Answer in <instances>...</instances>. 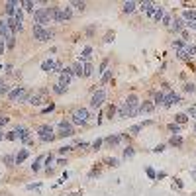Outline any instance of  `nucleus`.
<instances>
[{
    "label": "nucleus",
    "instance_id": "2eb2a0df",
    "mask_svg": "<svg viewBox=\"0 0 196 196\" xmlns=\"http://www.w3.org/2000/svg\"><path fill=\"white\" fill-rule=\"evenodd\" d=\"M16 133H18V139H22L24 143L30 141V129H26V128L18 126V128H16Z\"/></svg>",
    "mask_w": 196,
    "mask_h": 196
},
{
    "label": "nucleus",
    "instance_id": "ddd939ff",
    "mask_svg": "<svg viewBox=\"0 0 196 196\" xmlns=\"http://www.w3.org/2000/svg\"><path fill=\"white\" fill-rule=\"evenodd\" d=\"M12 30H10V28H8V24H6V22L4 20H0V38H2V39H8V38H12Z\"/></svg>",
    "mask_w": 196,
    "mask_h": 196
},
{
    "label": "nucleus",
    "instance_id": "bb28decb",
    "mask_svg": "<svg viewBox=\"0 0 196 196\" xmlns=\"http://www.w3.org/2000/svg\"><path fill=\"white\" fill-rule=\"evenodd\" d=\"M171 145L180 147V145H183V137H180V135H173V137H171Z\"/></svg>",
    "mask_w": 196,
    "mask_h": 196
},
{
    "label": "nucleus",
    "instance_id": "c756f323",
    "mask_svg": "<svg viewBox=\"0 0 196 196\" xmlns=\"http://www.w3.org/2000/svg\"><path fill=\"white\" fill-rule=\"evenodd\" d=\"M104 161L110 165V167H118L120 165V159H116V157H108V159H104Z\"/></svg>",
    "mask_w": 196,
    "mask_h": 196
},
{
    "label": "nucleus",
    "instance_id": "4d7b16f0",
    "mask_svg": "<svg viewBox=\"0 0 196 196\" xmlns=\"http://www.w3.org/2000/svg\"><path fill=\"white\" fill-rule=\"evenodd\" d=\"M4 86H6V83L2 81V78H0V90H2V88H4Z\"/></svg>",
    "mask_w": 196,
    "mask_h": 196
},
{
    "label": "nucleus",
    "instance_id": "f257e3e1",
    "mask_svg": "<svg viewBox=\"0 0 196 196\" xmlns=\"http://www.w3.org/2000/svg\"><path fill=\"white\" fill-rule=\"evenodd\" d=\"M139 114V102H137V96L132 94L128 96L126 102H122L120 106V112H118V120H124V118H133V116Z\"/></svg>",
    "mask_w": 196,
    "mask_h": 196
},
{
    "label": "nucleus",
    "instance_id": "4be33fe9",
    "mask_svg": "<svg viewBox=\"0 0 196 196\" xmlns=\"http://www.w3.org/2000/svg\"><path fill=\"white\" fill-rule=\"evenodd\" d=\"M135 8H137V4H135V2H126V4H124V8H122V10H124V14H132Z\"/></svg>",
    "mask_w": 196,
    "mask_h": 196
},
{
    "label": "nucleus",
    "instance_id": "8fccbe9b",
    "mask_svg": "<svg viewBox=\"0 0 196 196\" xmlns=\"http://www.w3.org/2000/svg\"><path fill=\"white\" fill-rule=\"evenodd\" d=\"M4 124H8V116H0V126H4Z\"/></svg>",
    "mask_w": 196,
    "mask_h": 196
},
{
    "label": "nucleus",
    "instance_id": "f3484780",
    "mask_svg": "<svg viewBox=\"0 0 196 196\" xmlns=\"http://www.w3.org/2000/svg\"><path fill=\"white\" fill-rule=\"evenodd\" d=\"M183 26H186L183 18H175V20L171 22V30L173 32H180V30H183Z\"/></svg>",
    "mask_w": 196,
    "mask_h": 196
},
{
    "label": "nucleus",
    "instance_id": "1a4fd4ad",
    "mask_svg": "<svg viewBox=\"0 0 196 196\" xmlns=\"http://www.w3.org/2000/svg\"><path fill=\"white\" fill-rule=\"evenodd\" d=\"M104 100H106V92L104 90H98V92H94V96L90 100V106L92 108H100L104 104Z\"/></svg>",
    "mask_w": 196,
    "mask_h": 196
},
{
    "label": "nucleus",
    "instance_id": "cd10ccee",
    "mask_svg": "<svg viewBox=\"0 0 196 196\" xmlns=\"http://www.w3.org/2000/svg\"><path fill=\"white\" fill-rule=\"evenodd\" d=\"M120 139H122V135H112V137H108L106 141H108V143H110L112 147H114V145H118V143H120Z\"/></svg>",
    "mask_w": 196,
    "mask_h": 196
},
{
    "label": "nucleus",
    "instance_id": "423d86ee",
    "mask_svg": "<svg viewBox=\"0 0 196 196\" xmlns=\"http://www.w3.org/2000/svg\"><path fill=\"white\" fill-rule=\"evenodd\" d=\"M71 135H75V128H73V124L67 122V120H61L59 122V137H71Z\"/></svg>",
    "mask_w": 196,
    "mask_h": 196
},
{
    "label": "nucleus",
    "instance_id": "f704fd0d",
    "mask_svg": "<svg viewBox=\"0 0 196 196\" xmlns=\"http://www.w3.org/2000/svg\"><path fill=\"white\" fill-rule=\"evenodd\" d=\"M112 73H114V71H106L104 75H102V84H106V83H108V81L112 78Z\"/></svg>",
    "mask_w": 196,
    "mask_h": 196
},
{
    "label": "nucleus",
    "instance_id": "393cba45",
    "mask_svg": "<svg viewBox=\"0 0 196 196\" xmlns=\"http://www.w3.org/2000/svg\"><path fill=\"white\" fill-rule=\"evenodd\" d=\"M161 18H165V8H163V6H157V10H155V22H161Z\"/></svg>",
    "mask_w": 196,
    "mask_h": 196
},
{
    "label": "nucleus",
    "instance_id": "13d9d810",
    "mask_svg": "<svg viewBox=\"0 0 196 196\" xmlns=\"http://www.w3.org/2000/svg\"><path fill=\"white\" fill-rule=\"evenodd\" d=\"M192 178H196V171H192Z\"/></svg>",
    "mask_w": 196,
    "mask_h": 196
},
{
    "label": "nucleus",
    "instance_id": "a211bd4d",
    "mask_svg": "<svg viewBox=\"0 0 196 196\" xmlns=\"http://www.w3.org/2000/svg\"><path fill=\"white\" fill-rule=\"evenodd\" d=\"M71 71H73V75H77V77H84V67H83L81 61H77L75 65H73Z\"/></svg>",
    "mask_w": 196,
    "mask_h": 196
},
{
    "label": "nucleus",
    "instance_id": "7ed1b4c3",
    "mask_svg": "<svg viewBox=\"0 0 196 196\" xmlns=\"http://www.w3.org/2000/svg\"><path fill=\"white\" fill-rule=\"evenodd\" d=\"M73 124H77V126H84L86 124V120L90 118L88 116V110H86V108H78V110H75L73 112Z\"/></svg>",
    "mask_w": 196,
    "mask_h": 196
},
{
    "label": "nucleus",
    "instance_id": "4c0bfd02",
    "mask_svg": "<svg viewBox=\"0 0 196 196\" xmlns=\"http://www.w3.org/2000/svg\"><path fill=\"white\" fill-rule=\"evenodd\" d=\"M71 6H75V8H78V10H84L86 8L84 2H71Z\"/></svg>",
    "mask_w": 196,
    "mask_h": 196
},
{
    "label": "nucleus",
    "instance_id": "b1692460",
    "mask_svg": "<svg viewBox=\"0 0 196 196\" xmlns=\"http://www.w3.org/2000/svg\"><path fill=\"white\" fill-rule=\"evenodd\" d=\"M184 20L186 22H196V10H186L184 12Z\"/></svg>",
    "mask_w": 196,
    "mask_h": 196
},
{
    "label": "nucleus",
    "instance_id": "bf43d9fd",
    "mask_svg": "<svg viewBox=\"0 0 196 196\" xmlns=\"http://www.w3.org/2000/svg\"><path fill=\"white\" fill-rule=\"evenodd\" d=\"M194 133H196V124H194Z\"/></svg>",
    "mask_w": 196,
    "mask_h": 196
},
{
    "label": "nucleus",
    "instance_id": "37998d69",
    "mask_svg": "<svg viewBox=\"0 0 196 196\" xmlns=\"http://www.w3.org/2000/svg\"><path fill=\"white\" fill-rule=\"evenodd\" d=\"M184 90H186V92H194V90H196V86L188 83V84H184Z\"/></svg>",
    "mask_w": 196,
    "mask_h": 196
},
{
    "label": "nucleus",
    "instance_id": "6e6552de",
    "mask_svg": "<svg viewBox=\"0 0 196 196\" xmlns=\"http://www.w3.org/2000/svg\"><path fill=\"white\" fill-rule=\"evenodd\" d=\"M28 96H30V94H28V90L24 88V86H16V88L8 94L10 100H28Z\"/></svg>",
    "mask_w": 196,
    "mask_h": 196
},
{
    "label": "nucleus",
    "instance_id": "aec40b11",
    "mask_svg": "<svg viewBox=\"0 0 196 196\" xmlns=\"http://www.w3.org/2000/svg\"><path fill=\"white\" fill-rule=\"evenodd\" d=\"M2 163H4L6 167H12V165H16V155H4Z\"/></svg>",
    "mask_w": 196,
    "mask_h": 196
},
{
    "label": "nucleus",
    "instance_id": "a18cd8bd",
    "mask_svg": "<svg viewBox=\"0 0 196 196\" xmlns=\"http://www.w3.org/2000/svg\"><path fill=\"white\" fill-rule=\"evenodd\" d=\"M163 151H165V145L161 143V145H157V147L153 149V153H163Z\"/></svg>",
    "mask_w": 196,
    "mask_h": 196
},
{
    "label": "nucleus",
    "instance_id": "4468645a",
    "mask_svg": "<svg viewBox=\"0 0 196 196\" xmlns=\"http://www.w3.org/2000/svg\"><path fill=\"white\" fill-rule=\"evenodd\" d=\"M18 6H22V4H20V2H16V0H10V2H6V4H4V8H6V14H8V16L12 18L14 14H16Z\"/></svg>",
    "mask_w": 196,
    "mask_h": 196
},
{
    "label": "nucleus",
    "instance_id": "ea45409f",
    "mask_svg": "<svg viewBox=\"0 0 196 196\" xmlns=\"http://www.w3.org/2000/svg\"><path fill=\"white\" fill-rule=\"evenodd\" d=\"M6 139H10V141L18 139V133H16V132H10V133H6Z\"/></svg>",
    "mask_w": 196,
    "mask_h": 196
},
{
    "label": "nucleus",
    "instance_id": "603ef678",
    "mask_svg": "<svg viewBox=\"0 0 196 196\" xmlns=\"http://www.w3.org/2000/svg\"><path fill=\"white\" fill-rule=\"evenodd\" d=\"M4 47H6V43H4V39H2V38H0V55L4 53Z\"/></svg>",
    "mask_w": 196,
    "mask_h": 196
},
{
    "label": "nucleus",
    "instance_id": "6ab92c4d",
    "mask_svg": "<svg viewBox=\"0 0 196 196\" xmlns=\"http://www.w3.org/2000/svg\"><path fill=\"white\" fill-rule=\"evenodd\" d=\"M53 67H55V61H51V59H45L41 63V71H45V73H53Z\"/></svg>",
    "mask_w": 196,
    "mask_h": 196
},
{
    "label": "nucleus",
    "instance_id": "864d4df0",
    "mask_svg": "<svg viewBox=\"0 0 196 196\" xmlns=\"http://www.w3.org/2000/svg\"><path fill=\"white\" fill-rule=\"evenodd\" d=\"M33 188H41V183H38V184H28V190H33Z\"/></svg>",
    "mask_w": 196,
    "mask_h": 196
},
{
    "label": "nucleus",
    "instance_id": "20e7f679",
    "mask_svg": "<svg viewBox=\"0 0 196 196\" xmlns=\"http://www.w3.org/2000/svg\"><path fill=\"white\" fill-rule=\"evenodd\" d=\"M49 22H51V20H49L45 8H38V10L33 12V26H41L43 28L45 24H49Z\"/></svg>",
    "mask_w": 196,
    "mask_h": 196
},
{
    "label": "nucleus",
    "instance_id": "58836bf2",
    "mask_svg": "<svg viewBox=\"0 0 196 196\" xmlns=\"http://www.w3.org/2000/svg\"><path fill=\"white\" fill-rule=\"evenodd\" d=\"M151 4H153V2H141V4H139V10H143V12H147Z\"/></svg>",
    "mask_w": 196,
    "mask_h": 196
},
{
    "label": "nucleus",
    "instance_id": "5fc2aeb1",
    "mask_svg": "<svg viewBox=\"0 0 196 196\" xmlns=\"http://www.w3.org/2000/svg\"><path fill=\"white\" fill-rule=\"evenodd\" d=\"M71 149H73V147H61V149H59V155H65V153H67V151H71Z\"/></svg>",
    "mask_w": 196,
    "mask_h": 196
},
{
    "label": "nucleus",
    "instance_id": "c85d7f7f",
    "mask_svg": "<svg viewBox=\"0 0 196 196\" xmlns=\"http://www.w3.org/2000/svg\"><path fill=\"white\" fill-rule=\"evenodd\" d=\"M53 92H55V94H65V92H67V88L57 83V84H53Z\"/></svg>",
    "mask_w": 196,
    "mask_h": 196
},
{
    "label": "nucleus",
    "instance_id": "f8f14e48",
    "mask_svg": "<svg viewBox=\"0 0 196 196\" xmlns=\"http://www.w3.org/2000/svg\"><path fill=\"white\" fill-rule=\"evenodd\" d=\"M43 94H45V90H41V92H38V94H30L26 102H28V104H32V106H39V104H41V100H43Z\"/></svg>",
    "mask_w": 196,
    "mask_h": 196
},
{
    "label": "nucleus",
    "instance_id": "6e6d98bb",
    "mask_svg": "<svg viewBox=\"0 0 196 196\" xmlns=\"http://www.w3.org/2000/svg\"><path fill=\"white\" fill-rule=\"evenodd\" d=\"M188 114H190V116H194V118H196V106H192L190 110H188Z\"/></svg>",
    "mask_w": 196,
    "mask_h": 196
},
{
    "label": "nucleus",
    "instance_id": "49530a36",
    "mask_svg": "<svg viewBox=\"0 0 196 196\" xmlns=\"http://www.w3.org/2000/svg\"><path fill=\"white\" fill-rule=\"evenodd\" d=\"M163 22H165V26H171V22H173V18L169 16V14H165V18H163Z\"/></svg>",
    "mask_w": 196,
    "mask_h": 196
},
{
    "label": "nucleus",
    "instance_id": "dca6fc26",
    "mask_svg": "<svg viewBox=\"0 0 196 196\" xmlns=\"http://www.w3.org/2000/svg\"><path fill=\"white\" fill-rule=\"evenodd\" d=\"M155 110V104L149 102V100H145V102L139 104V114H145V112H153Z\"/></svg>",
    "mask_w": 196,
    "mask_h": 196
},
{
    "label": "nucleus",
    "instance_id": "c03bdc74",
    "mask_svg": "<svg viewBox=\"0 0 196 196\" xmlns=\"http://www.w3.org/2000/svg\"><path fill=\"white\" fill-rule=\"evenodd\" d=\"M155 10H157V6H155V4H151V6H149V10H147V16H153Z\"/></svg>",
    "mask_w": 196,
    "mask_h": 196
},
{
    "label": "nucleus",
    "instance_id": "f03ea898",
    "mask_svg": "<svg viewBox=\"0 0 196 196\" xmlns=\"http://www.w3.org/2000/svg\"><path fill=\"white\" fill-rule=\"evenodd\" d=\"M38 135H39V139L43 143H47V141H53L55 139V133H53V126H49V124H43L38 128Z\"/></svg>",
    "mask_w": 196,
    "mask_h": 196
},
{
    "label": "nucleus",
    "instance_id": "72a5a7b5",
    "mask_svg": "<svg viewBox=\"0 0 196 196\" xmlns=\"http://www.w3.org/2000/svg\"><path fill=\"white\" fill-rule=\"evenodd\" d=\"M14 45H16V35H12V38L6 39V47H8V49H12Z\"/></svg>",
    "mask_w": 196,
    "mask_h": 196
},
{
    "label": "nucleus",
    "instance_id": "09e8293b",
    "mask_svg": "<svg viewBox=\"0 0 196 196\" xmlns=\"http://www.w3.org/2000/svg\"><path fill=\"white\" fill-rule=\"evenodd\" d=\"M100 145H102V139H100V137H98V139L92 143V147H94V149H100Z\"/></svg>",
    "mask_w": 196,
    "mask_h": 196
},
{
    "label": "nucleus",
    "instance_id": "9b49d317",
    "mask_svg": "<svg viewBox=\"0 0 196 196\" xmlns=\"http://www.w3.org/2000/svg\"><path fill=\"white\" fill-rule=\"evenodd\" d=\"M73 16L71 6H59V12H57V22H65Z\"/></svg>",
    "mask_w": 196,
    "mask_h": 196
},
{
    "label": "nucleus",
    "instance_id": "e433bc0d",
    "mask_svg": "<svg viewBox=\"0 0 196 196\" xmlns=\"http://www.w3.org/2000/svg\"><path fill=\"white\" fill-rule=\"evenodd\" d=\"M169 132L178 133V132H180V126H178V124H169Z\"/></svg>",
    "mask_w": 196,
    "mask_h": 196
},
{
    "label": "nucleus",
    "instance_id": "c9c22d12",
    "mask_svg": "<svg viewBox=\"0 0 196 196\" xmlns=\"http://www.w3.org/2000/svg\"><path fill=\"white\" fill-rule=\"evenodd\" d=\"M135 155V149L133 147H126V151H124V157L128 159V157H133Z\"/></svg>",
    "mask_w": 196,
    "mask_h": 196
},
{
    "label": "nucleus",
    "instance_id": "9d476101",
    "mask_svg": "<svg viewBox=\"0 0 196 196\" xmlns=\"http://www.w3.org/2000/svg\"><path fill=\"white\" fill-rule=\"evenodd\" d=\"M71 78H73V71H71L69 67H67V69H63V71H61V75H59V84L67 88V86L71 84Z\"/></svg>",
    "mask_w": 196,
    "mask_h": 196
},
{
    "label": "nucleus",
    "instance_id": "de8ad7c7",
    "mask_svg": "<svg viewBox=\"0 0 196 196\" xmlns=\"http://www.w3.org/2000/svg\"><path fill=\"white\" fill-rule=\"evenodd\" d=\"M112 38H114V32H108V33H106V38H104V41H106V43H110Z\"/></svg>",
    "mask_w": 196,
    "mask_h": 196
},
{
    "label": "nucleus",
    "instance_id": "412c9836",
    "mask_svg": "<svg viewBox=\"0 0 196 196\" xmlns=\"http://www.w3.org/2000/svg\"><path fill=\"white\" fill-rule=\"evenodd\" d=\"M43 159H45V157H43V155H39V157H38V159L33 161V165H32V171H33V173H38V171L41 169V163H43Z\"/></svg>",
    "mask_w": 196,
    "mask_h": 196
},
{
    "label": "nucleus",
    "instance_id": "a878e982",
    "mask_svg": "<svg viewBox=\"0 0 196 196\" xmlns=\"http://www.w3.org/2000/svg\"><path fill=\"white\" fill-rule=\"evenodd\" d=\"M165 102V92H155V106H161Z\"/></svg>",
    "mask_w": 196,
    "mask_h": 196
},
{
    "label": "nucleus",
    "instance_id": "2f4dec72",
    "mask_svg": "<svg viewBox=\"0 0 196 196\" xmlns=\"http://www.w3.org/2000/svg\"><path fill=\"white\" fill-rule=\"evenodd\" d=\"M94 73V69H92V65L90 63H84V77H90Z\"/></svg>",
    "mask_w": 196,
    "mask_h": 196
},
{
    "label": "nucleus",
    "instance_id": "0eeeda50",
    "mask_svg": "<svg viewBox=\"0 0 196 196\" xmlns=\"http://www.w3.org/2000/svg\"><path fill=\"white\" fill-rule=\"evenodd\" d=\"M180 102V96L175 92V90H171V88H167V92H165V102H163V106H173V104H178Z\"/></svg>",
    "mask_w": 196,
    "mask_h": 196
},
{
    "label": "nucleus",
    "instance_id": "39448f33",
    "mask_svg": "<svg viewBox=\"0 0 196 196\" xmlns=\"http://www.w3.org/2000/svg\"><path fill=\"white\" fill-rule=\"evenodd\" d=\"M33 38L39 39V41H47V39L53 38V32H49V30H45V28H41V26H33Z\"/></svg>",
    "mask_w": 196,
    "mask_h": 196
},
{
    "label": "nucleus",
    "instance_id": "5701e85b",
    "mask_svg": "<svg viewBox=\"0 0 196 196\" xmlns=\"http://www.w3.org/2000/svg\"><path fill=\"white\" fill-rule=\"evenodd\" d=\"M26 157H28V149H22L20 153L16 155V165H20V163H24L26 161Z\"/></svg>",
    "mask_w": 196,
    "mask_h": 196
},
{
    "label": "nucleus",
    "instance_id": "473e14b6",
    "mask_svg": "<svg viewBox=\"0 0 196 196\" xmlns=\"http://www.w3.org/2000/svg\"><path fill=\"white\" fill-rule=\"evenodd\" d=\"M186 120H188V118H186V114H178L177 118H175V124H178V126H180V124H184Z\"/></svg>",
    "mask_w": 196,
    "mask_h": 196
},
{
    "label": "nucleus",
    "instance_id": "052dcab7",
    "mask_svg": "<svg viewBox=\"0 0 196 196\" xmlns=\"http://www.w3.org/2000/svg\"><path fill=\"white\" fill-rule=\"evenodd\" d=\"M0 139H2V132H0Z\"/></svg>",
    "mask_w": 196,
    "mask_h": 196
},
{
    "label": "nucleus",
    "instance_id": "79ce46f5",
    "mask_svg": "<svg viewBox=\"0 0 196 196\" xmlns=\"http://www.w3.org/2000/svg\"><path fill=\"white\" fill-rule=\"evenodd\" d=\"M139 129H141V124H139V126H133V128H129V133H132V135H135L137 132H139Z\"/></svg>",
    "mask_w": 196,
    "mask_h": 196
},
{
    "label": "nucleus",
    "instance_id": "7c9ffc66",
    "mask_svg": "<svg viewBox=\"0 0 196 196\" xmlns=\"http://www.w3.org/2000/svg\"><path fill=\"white\" fill-rule=\"evenodd\" d=\"M22 6H24L26 10H30V12H32V10H35V8H33L35 2H32V0H26V2H22Z\"/></svg>",
    "mask_w": 196,
    "mask_h": 196
},
{
    "label": "nucleus",
    "instance_id": "3c124183",
    "mask_svg": "<svg viewBox=\"0 0 196 196\" xmlns=\"http://www.w3.org/2000/svg\"><path fill=\"white\" fill-rule=\"evenodd\" d=\"M147 177H149V178H155L157 175H155V171H153V169H147Z\"/></svg>",
    "mask_w": 196,
    "mask_h": 196
},
{
    "label": "nucleus",
    "instance_id": "a19ab883",
    "mask_svg": "<svg viewBox=\"0 0 196 196\" xmlns=\"http://www.w3.org/2000/svg\"><path fill=\"white\" fill-rule=\"evenodd\" d=\"M108 63H110V59H104V61H102V65H100V69H98V73H102V71H106V67H108Z\"/></svg>",
    "mask_w": 196,
    "mask_h": 196
}]
</instances>
